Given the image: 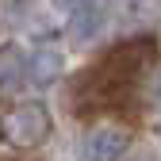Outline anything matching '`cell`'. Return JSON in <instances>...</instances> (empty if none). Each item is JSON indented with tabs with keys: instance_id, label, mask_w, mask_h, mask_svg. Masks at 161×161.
Listing matches in <instances>:
<instances>
[{
	"instance_id": "6da1fadb",
	"label": "cell",
	"mask_w": 161,
	"mask_h": 161,
	"mask_svg": "<svg viewBox=\"0 0 161 161\" xmlns=\"http://www.w3.org/2000/svg\"><path fill=\"white\" fill-rule=\"evenodd\" d=\"M157 42L150 35H134L108 46L88 69L73 77L69 104L80 119L88 115H138L142 111V80L153 73Z\"/></svg>"
},
{
	"instance_id": "7a4b0ae2",
	"label": "cell",
	"mask_w": 161,
	"mask_h": 161,
	"mask_svg": "<svg viewBox=\"0 0 161 161\" xmlns=\"http://www.w3.org/2000/svg\"><path fill=\"white\" fill-rule=\"evenodd\" d=\"M0 130H4V138L15 150H35V146H42L46 138H50L54 123H50L46 104H38V100H19V104L8 108Z\"/></svg>"
},
{
	"instance_id": "3957f363",
	"label": "cell",
	"mask_w": 161,
	"mask_h": 161,
	"mask_svg": "<svg viewBox=\"0 0 161 161\" xmlns=\"http://www.w3.org/2000/svg\"><path fill=\"white\" fill-rule=\"evenodd\" d=\"M130 150V130L104 123V127H92L85 134V157L88 161H123Z\"/></svg>"
},
{
	"instance_id": "277c9868",
	"label": "cell",
	"mask_w": 161,
	"mask_h": 161,
	"mask_svg": "<svg viewBox=\"0 0 161 161\" xmlns=\"http://www.w3.org/2000/svg\"><path fill=\"white\" fill-rule=\"evenodd\" d=\"M27 85V54L19 46L0 50V92H15Z\"/></svg>"
},
{
	"instance_id": "5b68a950",
	"label": "cell",
	"mask_w": 161,
	"mask_h": 161,
	"mask_svg": "<svg viewBox=\"0 0 161 161\" xmlns=\"http://www.w3.org/2000/svg\"><path fill=\"white\" fill-rule=\"evenodd\" d=\"M58 73H62V50L42 46V50L27 54V80H35V85H54Z\"/></svg>"
},
{
	"instance_id": "8992f818",
	"label": "cell",
	"mask_w": 161,
	"mask_h": 161,
	"mask_svg": "<svg viewBox=\"0 0 161 161\" xmlns=\"http://www.w3.org/2000/svg\"><path fill=\"white\" fill-rule=\"evenodd\" d=\"M73 15H77V27H73V38H77V42L92 38L100 27H104V15H100L92 4H88V8H80V12H73Z\"/></svg>"
},
{
	"instance_id": "52a82bcc",
	"label": "cell",
	"mask_w": 161,
	"mask_h": 161,
	"mask_svg": "<svg viewBox=\"0 0 161 161\" xmlns=\"http://www.w3.org/2000/svg\"><path fill=\"white\" fill-rule=\"evenodd\" d=\"M92 0H54V8L58 12H80V8H88Z\"/></svg>"
},
{
	"instance_id": "ba28073f",
	"label": "cell",
	"mask_w": 161,
	"mask_h": 161,
	"mask_svg": "<svg viewBox=\"0 0 161 161\" xmlns=\"http://www.w3.org/2000/svg\"><path fill=\"white\" fill-rule=\"evenodd\" d=\"M130 161H161V157H157V153H153V150H138V153H134V157H130Z\"/></svg>"
}]
</instances>
